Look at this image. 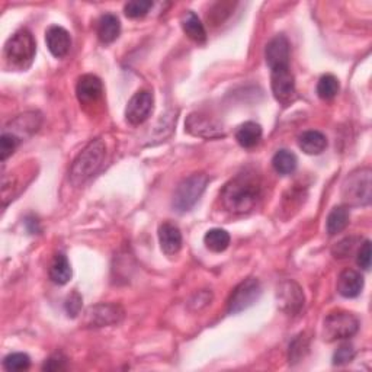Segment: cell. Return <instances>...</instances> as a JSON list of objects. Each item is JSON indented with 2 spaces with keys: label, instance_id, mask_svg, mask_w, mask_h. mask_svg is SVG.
Here are the masks:
<instances>
[{
  "label": "cell",
  "instance_id": "29",
  "mask_svg": "<svg viewBox=\"0 0 372 372\" xmlns=\"http://www.w3.org/2000/svg\"><path fill=\"white\" fill-rule=\"evenodd\" d=\"M152 8L153 2H150V0H133V2H128L124 6V12L131 19H138L145 16Z\"/></svg>",
  "mask_w": 372,
  "mask_h": 372
},
{
  "label": "cell",
  "instance_id": "17",
  "mask_svg": "<svg viewBox=\"0 0 372 372\" xmlns=\"http://www.w3.org/2000/svg\"><path fill=\"white\" fill-rule=\"evenodd\" d=\"M364 289V278L354 269H344L337 278V292L344 299H355Z\"/></svg>",
  "mask_w": 372,
  "mask_h": 372
},
{
  "label": "cell",
  "instance_id": "34",
  "mask_svg": "<svg viewBox=\"0 0 372 372\" xmlns=\"http://www.w3.org/2000/svg\"><path fill=\"white\" fill-rule=\"evenodd\" d=\"M80 308H82V296L78 292H73L66 301V311L68 313V316L76 317L80 313Z\"/></svg>",
  "mask_w": 372,
  "mask_h": 372
},
{
  "label": "cell",
  "instance_id": "26",
  "mask_svg": "<svg viewBox=\"0 0 372 372\" xmlns=\"http://www.w3.org/2000/svg\"><path fill=\"white\" fill-rule=\"evenodd\" d=\"M296 164H299L296 156L292 152L285 150V148L277 152L274 159H272V166H274L275 172L280 173V175H291V173L295 172Z\"/></svg>",
  "mask_w": 372,
  "mask_h": 372
},
{
  "label": "cell",
  "instance_id": "3",
  "mask_svg": "<svg viewBox=\"0 0 372 372\" xmlns=\"http://www.w3.org/2000/svg\"><path fill=\"white\" fill-rule=\"evenodd\" d=\"M342 196L344 203L352 207L369 205L372 196V172L362 167L349 173L342 185Z\"/></svg>",
  "mask_w": 372,
  "mask_h": 372
},
{
  "label": "cell",
  "instance_id": "31",
  "mask_svg": "<svg viewBox=\"0 0 372 372\" xmlns=\"http://www.w3.org/2000/svg\"><path fill=\"white\" fill-rule=\"evenodd\" d=\"M355 358V349L351 343H343L340 344L337 351L333 355V364L335 365H346L352 362Z\"/></svg>",
  "mask_w": 372,
  "mask_h": 372
},
{
  "label": "cell",
  "instance_id": "23",
  "mask_svg": "<svg viewBox=\"0 0 372 372\" xmlns=\"http://www.w3.org/2000/svg\"><path fill=\"white\" fill-rule=\"evenodd\" d=\"M49 278H52V281L57 285H64L70 281L71 268L68 259L63 253L54 256L52 266H49Z\"/></svg>",
  "mask_w": 372,
  "mask_h": 372
},
{
  "label": "cell",
  "instance_id": "14",
  "mask_svg": "<svg viewBox=\"0 0 372 372\" xmlns=\"http://www.w3.org/2000/svg\"><path fill=\"white\" fill-rule=\"evenodd\" d=\"M76 93L79 102L83 105H93L104 95V85L101 79L93 76V74H85L78 82Z\"/></svg>",
  "mask_w": 372,
  "mask_h": 372
},
{
  "label": "cell",
  "instance_id": "6",
  "mask_svg": "<svg viewBox=\"0 0 372 372\" xmlns=\"http://www.w3.org/2000/svg\"><path fill=\"white\" fill-rule=\"evenodd\" d=\"M359 329L358 318L348 311H333L323 323V337L328 342H336L352 337Z\"/></svg>",
  "mask_w": 372,
  "mask_h": 372
},
{
  "label": "cell",
  "instance_id": "1",
  "mask_svg": "<svg viewBox=\"0 0 372 372\" xmlns=\"http://www.w3.org/2000/svg\"><path fill=\"white\" fill-rule=\"evenodd\" d=\"M262 184L255 173H240L221 191V203L232 214H247L256 208Z\"/></svg>",
  "mask_w": 372,
  "mask_h": 372
},
{
  "label": "cell",
  "instance_id": "2",
  "mask_svg": "<svg viewBox=\"0 0 372 372\" xmlns=\"http://www.w3.org/2000/svg\"><path fill=\"white\" fill-rule=\"evenodd\" d=\"M107 157V145L102 140H93L90 141L83 152L73 162L70 170V179L71 184L80 186L88 182L92 176L101 170Z\"/></svg>",
  "mask_w": 372,
  "mask_h": 372
},
{
  "label": "cell",
  "instance_id": "25",
  "mask_svg": "<svg viewBox=\"0 0 372 372\" xmlns=\"http://www.w3.org/2000/svg\"><path fill=\"white\" fill-rule=\"evenodd\" d=\"M230 240H232L230 234L222 229L208 230L207 234L204 236V243L207 246V249H210L211 252H215V253L224 252L230 246Z\"/></svg>",
  "mask_w": 372,
  "mask_h": 372
},
{
  "label": "cell",
  "instance_id": "16",
  "mask_svg": "<svg viewBox=\"0 0 372 372\" xmlns=\"http://www.w3.org/2000/svg\"><path fill=\"white\" fill-rule=\"evenodd\" d=\"M159 241L163 253L167 256L178 255L182 249V233L178 226L166 221L159 227Z\"/></svg>",
  "mask_w": 372,
  "mask_h": 372
},
{
  "label": "cell",
  "instance_id": "9",
  "mask_svg": "<svg viewBox=\"0 0 372 372\" xmlns=\"http://www.w3.org/2000/svg\"><path fill=\"white\" fill-rule=\"evenodd\" d=\"M277 301L281 311L288 316L299 314L306 303V296L301 287L295 281H284L277 288Z\"/></svg>",
  "mask_w": 372,
  "mask_h": 372
},
{
  "label": "cell",
  "instance_id": "11",
  "mask_svg": "<svg viewBox=\"0 0 372 372\" xmlns=\"http://www.w3.org/2000/svg\"><path fill=\"white\" fill-rule=\"evenodd\" d=\"M124 317V311L115 304H97L86 311L85 325L88 328H105L118 325Z\"/></svg>",
  "mask_w": 372,
  "mask_h": 372
},
{
  "label": "cell",
  "instance_id": "18",
  "mask_svg": "<svg viewBox=\"0 0 372 372\" xmlns=\"http://www.w3.org/2000/svg\"><path fill=\"white\" fill-rule=\"evenodd\" d=\"M41 126V116L37 112H28V114H23L19 115L18 118H15L11 122V127H6L5 131L16 136L19 140H22V137L25 136H32L34 133L38 131Z\"/></svg>",
  "mask_w": 372,
  "mask_h": 372
},
{
  "label": "cell",
  "instance_id": "5",
  "mask_svg": "<svg viewBox=\"0 0 372 372\" xmlns=\"http://www.w3.org/2000/svg\"><path fill=\"white\" fill-rule=\"evenodd\" d=\"M208 185V176L205 173H193V175L185 178L176 188L173 195V208L179 214L189 211L203 196Z\"/></svg>",
  "mask_w": 372,
  "mask_h": 372
},
{
  "label": "cell",
  "instance_id": "35",
  "mask_svg": "<svg viewBox=\"0 0 372 372\" xmlns=\"http://www.w3.org/2000/svg\"><path fill=\"white\" fill-rule=\"evenodd\" d=\"M66 358L63 355H54L45 361L42 369L45 371H61L66 368Z\"/></svg>",
  "mask_w": 372,
  "mask_h": 372
},
{
  "label": "cell",
  "instance_id": "8",
  "mask_svg": "<svg viewBox=\"0 0 372 372\" xmlns=\"http://www.w3.org/2000/svg\"><path fill=\"white\" fill-rule=\"evenodd\" d=\"M270 88L275 99L288 105L295 99V79L289 66H280L270 68Z\"/></svg>",
  "mask_w": 372,
  "mask_h": 372
},
{
  "label": "cell",
  "instance_id": "24",
  "mask_svg": "<svg viewBox=\"0 0 372 372\" xmlns=\"http://www.w3.org/2000/svg\"><path fill=\"white\" fill-rule=\"evenodd\" d=\"M349 210L348 207H343V205H339V207H335L329 217H328V221H326V230L330 236H335L340 232H343L346 227H348L349 224Z\"/></svg>",
  "mask_w": 372,
  "mask_h": 372
},
{
  "label": "cell",
  "instance_id": "33",
  "mask_svg": "<svg viewBox=\"0 0 372 372\" xmlns=\"http://www.w3.org/2000/svg\"><path fill=\"white\" fill-rule=\"evenodd\" d=\"M356 262L358 265L368 270L371 268V241L369 240H365L361 247H359V251H358V258H356Z\"/></svg>",
  "mask_w": 372,
  "mask_h": 372
},
{
  "label": "cell",
  "instance_id": "15",
  "mask_svg": "<svg viewBox=\"0 0 372 372\" xmlns=\"http://www.w3.org/2000/svg\"><path fill=\"white\" fill-rule=\"evenodd\" d=\"M45 42L54 57L63 59L68 54L70 47H71V38L67 30L63 27H59V25H53L49 27L45 32Z\"/></svg>",
  "mask_w": 372,
  "mask_h": 372
},
{
  "label": "cell",
  "instance_id": "19",
  "mask_svg": "<svg viewBox=\"0 0 372 372\" xmlns=\"http://www.w3.org/2000/svg\"><path fill=\"white\" fill-rule=\"evenodd\" d=\"M299 145L306 155H321L328 147V138L320 131H306L299 137Z\"/></svg>",
  "mask_w": 372,
  "mask_h": 372
},
{
  "label": "cell",
  "instance_id": "13",
  "mask_svg": "<svg viewBox=\"0 0 372 372\" xmlns=\"http://www.w3.org/2000/svg\"><path fill=\"white\" fill-rule=\"evenodd\" d=\"M289 41L285 35H277L272 38L265 48V59L269 68H275L280 66H289Z\"/></svg>",
  "mask_w": 372,
  "mask_h": 372
},
{
  "label": "cell",
  "instance_id": "4",
  "mask_svg": "<svg viewBox=\"0 0 372 372\" xmlns=\"http://www.w3.org/2000/svg\"><path fill=\"white\" fill-rule=\"evenodd\" d=\"M37 44L34 35L28 30L16 31L5 44V57L11 66L25 70L32 64Z\"/></svg>",
  "mask_w": 372,
  "mask_h": 372
},
{
  "label": "cell",
  "instance_id": "27",
  "mask_svg": "<svg viewBox=\"0 0 372 372\" xmlns=\"http://www.w3.org/2000/svg\"><path fill=\"white\" fill-rule=\"evenodd\" d=\"M340 85L339 80L333 76V74H325L317 83V95L323 99V101H332L333 97L339 93Z\"/></svg>",
  "mask_w": 372,
  "mask_h": 372
},
{
  "label": "cell",
  "instance_id": "22",
  "mask_svg": "<svg viewBox=\"0 0 372 372\" xmlns=\"http://www.w3.org/2000/svg\"><path fill=\"white\" fill-rule=\"evenodd\" d=\"M262 127L253 121H247L237 128L236 140L244 148H253L262 140Z\"/></svg>",
  "mask_w": 372,
  "mask_h": 372
},
{
  "label": "cell",
  "instance_id": "7",
  "mask_svg": "<svg viewBox=\"0 0 372 372\" xmlns=\"http://www.w3.org/2000/svg\"><path fill=\"white\" fill-rule=\"evenodd\" d=\"M262 295V287L260 282L256 278H249L243 281L240 285L236 287L233 291L227 311L230 314H239L249 307H252Z\"/></svg>",
  "mask_w": 372,
  "mask_h": 372
},
{
  "label": "cell",
  "instance_id": "10",
  "mask_svg": "<svg viewBox=\"0 0 372 372\" xmlns=\"http://www.w3.org/2000/svg\"><path fill=\"white\" fill-rule=\"evenodd\" d=\"M155 107V97L150 90H138L130 99L126 109V118L131 126H140L152 115Z\"/></svg>",
  "mask_w": 372,
  "mask_h": 372
},
{
  "label": "cell",
  "instance_id": "28",
  "mask_svg": "<svg viewBox=\"0 0 372 372\" xmlns=\"http://www.w3.org/2000/svg\"><path fill=\"white\" fill-rule=\"evenodd\" d=\"M31 366V358L27 354L16 352L4 359V368L6 371H27Z\"/></svg>",
  "mask_w": 372,
  "mask_h": 372
},
{
  "label": "cell",
  "instance_id": "30",
  "mask_svg": "<svg viewBox=\"0 0 372 372\" xmlns=\"http://www.w3.org/2000/svg\"><path fill=\"white\" fill-rule=\"evenodd\" d=\"M19 143H20V140L16 136H13L8 131H4L2 137H0V156H2L4 162L15 153Z\"/></svg>",
  "mask_w": 372,
  "mask_h": 372
},
{
  "label": "cell",
  "instance_id": "32",
  "mask_svg": "<svg viewBox=\"0 0 372 372\" xmlns=\"http://www.w3.org/2000/svg\"><path fill=\"white\" fill-rule=\"evenodd\" d=\"M355 244H356L355 239H344L336 244V247L333 249V255L339 259L348 258L349 255H352V252L355 249Z\"/></svg>",
  "mask_w": 372,
  "mask_h": 372
},
{
  "label": "cell",
  "instance_id": "20",
  "mask_svg": "<svg viewBox=\"0 0 372 372\" xmlns=\"http://www.w3.org/2000/svg\"><path fill=\"white\" fill-rule=\"evenodd\" d=\"M97 38L104 44L114 42L121 32L119 19L112 13H105L97 20Z\"/></svg>",
  "mask_w": 372,
  "mask_h": 372
},
{
  "label": "cell",
  "instance_id": "21",
  "mask_svg": "<svg viewBox=\"0 0 372 372\" xmlns=\"http://www.w3.org/2000/svg\"><path fill=\"white\" fill-rule=\"evenodd\" d=\"M182 30L184 32L195 42L203 44L207 41V31L204 28V23L192 11H188L182 16Z\"/></svg>",
  "mask_w": 372,
  "mask_h": 372
},
{
  "label": "cell",
  "instance_id": "12",
  "mask_svg": "<svg viewBox=\"0 0 372 372\" xmlns=\"http://www.w3.org/2000/svg\"><path fill=\"white\" fill-rule=\"evenodd\" d=\"M186 131L196 137H204V138H217V137H224L221 127L218 124L201 114H191L185 122Z\"/></svg>",
  "mask_w": 372,
  "mask_h": 372
}]
</instances>
